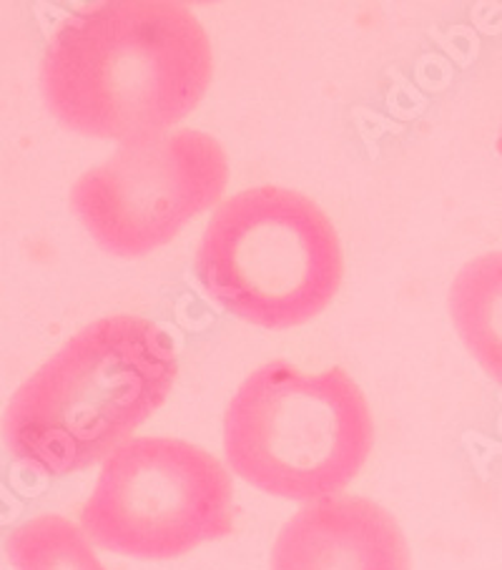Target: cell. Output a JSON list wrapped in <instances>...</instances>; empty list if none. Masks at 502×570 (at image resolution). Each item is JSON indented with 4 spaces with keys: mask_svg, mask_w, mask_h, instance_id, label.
Instances as JSON below:
<instances>
[{
    "mask_svg": "<svg viewBox=\"0 0 502 570\" xmlns=\"http://www.w3.org/2000/svg\"><path fill=\"white\" fill-rule=\"evenodd\" d=\"M211 41L176 0H108L78 8L51 36L46 104L68 129L134 144L171 131L211 86Z\"/></svg>",
    "mask_w": 502,
    "mask_h": 570,
    "instance_id": "1",
    "label": "cell"
},
{
    "mask_svg": "<svg viewBox=\"0 0 502 570\" xmlns=\"http://www.w3.org/2000/svg\"><path fill=\"white\" fill-rule=\"evenodd\" d=\"M176 375V345L159 324L136 314L96 320L18 387L3 417L6 445L41 475L81 473L131 440Z\"/></svg>",
    "mask_w": 502,
    "mask_h": 570,
    "instance_id": "2",
    "label": "cell"
},
{
    "mask_svg": "<svg viewBox=\"0 0 502 570\" xmlns=\"http://www.w3.org/2000/svg\"><path fill=\"white\" fill-rule=\"evenodd\" d=\"M374 445L370 402L344 367L304 372L272 360L246 377L224 415L226 463L262 493L339 495Z\"/></svg>",
    "mask_w": 502,
    "mask_h": 570,
    "instance_id": "3",
    "label": "cell"
},
{
    "mask_svg": "<svg viewBox=\"0 0 502 570\" xmlns=\"http://www.w3.org/2000/svg\"><path fill=\"white\" fill-rule=\"evenodd\" d=\"M206 297L264 330L329 307L344 277L339 234L322 206L284 186H252L216 206L194 257Z\"/></svg>",
    "mask_w": 502,
    "mask_h": 570,
    "instance_id": "4",
    "label": "cell"
},
{
    "mask_svg": "<svg viewBox=\"0 0 502 570\" xmlns=\"http://www.w3.org/2000/svg\"><path fill=\"white\" fill-rule=\"evenodd\" d=\"M81 528L91 543L126 558L186 556L234 533L232 475L186 440L131 438L104 460Z\"/></svg>",
    "mask_w": 502,
    "mask_h": 570,
    "instance_id": "5",
    "label": "cell"
},
{
    "mask_svg": "<svg viewBox=\"0 0 502 570\" xmlns=\"http://www.w3.org/2000/svg\"><path fill=\"white\" fill-rule=\"evenodd\" d=\"M229 159L211 134L166 131L118 146L71 189L78 219L104 252L139 259L222 202Z\"/></svg>",
    "mask_w": 502,
    "mask_h": 570,
    "instance_id": "6",
    "label": "cell"
},
{
    "mask_svg": "<svg viewBox=\"0 0 502 570\" xmlns=\"http://www.w3.org/2000/svg\"><path fill=\"white\" fill-rule=\"evenodd\" d=\"M269 570H412V560L390 510L370 498L332 495L284 523Z\"/></svg>",
    "mask_w": 502,
    "mask_h": 570,
    "instance_id": "7",
    "label": "cell"
},
{
    "mask_svg": "<svg viewBox=\"0 0 502 570\" xmlns=\"http://www.w3.org/2000/svg\"><path fill=\"white\" fill-rule=\"evenodd\" d=\"M450 314L470 355L502 385V252L460 269L450 287Z\"/></svg>",
    "mask_w": 502,
    "mask_h": 570,
    "instance_id": "8",
    "label": "cell"
},
{
    "mask_svg": "<svg viewBox=\"0 0 502 570\" xmlns=\"http://www.w3.org/2000/svg\"><path fill=\"white\" fill-rule=\"evenodd\" d=\"M6 553L16 570H106L83 528L51 513L18 525Z\"/></svg>",
    "mask_w": 502,
    "mask_h": 570,
    "instance_id": "9",
    "label": "cell"
},
{
    "mask_svg": "<svg viewBox=\"0 0 502 570\" xmlns=\"http://www.w3.org/2000/svg\"><path fill=\"white\" fill-rule=\"evenodd\" d=\"M498 154L502 156V131H500V139H498Z\"/></svg>",
    "mask_w": 502,
    "mask_h": 570,
    "instance_id": "10",
    "label": "cell"
}]
</instances>
